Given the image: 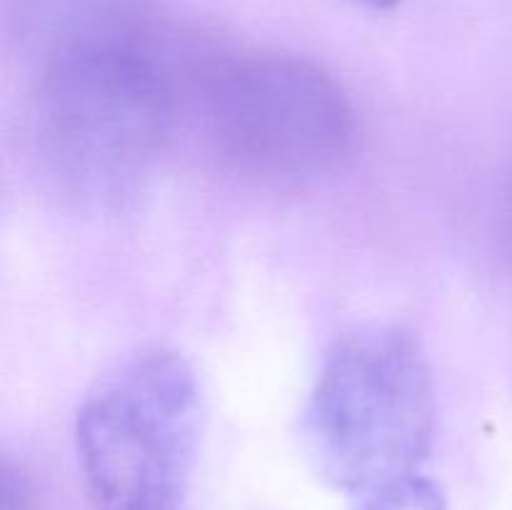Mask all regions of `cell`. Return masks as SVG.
<instances>
[{
  "instance_id": "cell-1",
  "label": "cell",
  "mask_w": 512,
  "mask_h": 510,
  "mask_svg": "<svg viewBox=\"0 0 512 510\" xmlns=\"http://www.w3.org/2000/svg\"><path fill=\"white\" fill-rule=\"evenodd\" d=\"M165 35L63 55L35 70L30 138L50 180L83 203L128 195L163 153L178 118Z\"/></svg>"
},
{
  "instance_id": "cell-5",
  "label": "cell",
  "mask_w": 512,
  "mask_h": 510,
  "mask_svg": "<svg viewBox=\"0 0 512 510\" xmlns=\"http://www.w3.org/2000/svg\"><path fill=\"white\" fill-rule=\"evenodd\" d=\"M5 28L35 70L63 55L163 33L155 0H5Z\"/></svg>"
},
{
  "instance_id": "cell-6",
  "label": "cell",
  "mask_w": 512,
  "mask_h": 510,
  "mask_svg": "<svg viewBox=\"0 0 512 510\" xmlns=\"http://www.w3.org/2000/svg\"><path fill=\"white\" fill-rule=\"evenodd\" d=\"M500 240H503V248L508 253L512 263V170L505 178L503 193H500Z\"/></svg>"
},
{
  "instance_id": "cell-3",
  "label": "cell",
  "mask_w": 512,
  "mask_h": 510,
  "mask_svg": "<svg viewBox=\"0 0 512 510\" xmlns=\"http://www.w3.org/2000/svg\"><path fill=\"white\" fill-rule=\"evenodd\" d=\"M200 443L193 368L148 350L105 375L75 418L80 473L95 510H178Z\"/></svg>"
},
{
  "instance_id": "cell-4",
  "label": "cell",
  "mask_w": 512,
  "mask_h": 510,
  "mask_svg": "<svg viewBox=\"0 0 512 510\" xmlns=\"http://www.w3.org/2000/svg\"><path fill=\"white\" fill-rule=\"evenodd\" d=\"M200 105L210 143L260 178L305 180L343 168L358 118L343 85L293 55H240L205 65Z\"/></svg>"
},
{
  "instance_id": "cell-7",
  "label": "cell",
  "mask_w": 512,
  "mask_h": 510,
  "mask_svg": "<svg viewBox=\"0 0 512 510\" xmlns=\"http://www.w3.org/2000/svg\"><path fill=\"white\" fill-rule=\"evenodd\" d=\"M350 3L363 5V8H370V10H393L398 8L400 0H350Z\"/></svg>"
},
{
  "instance_id": "cell-2",
  "label": "cell",
  "mask_w": 512,
  "mask_h": 510,
  "mask_svg": "<svg viewBox=\"0 0 512 510\" xmlns=\"http://www.w3.org/2000/svg\"><path fill=\"white\" fill-rule=\"evenodd\" d=\"M435 385L418 340L363 325L325 355L303 415L315 468L355 503L423 478L435 440Z\"/></svg>"
}]
</instances>
